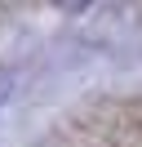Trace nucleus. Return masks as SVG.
<instances>
[{
  "label": "nucleus",
  "instance_id": "obj_1",
  "mask_svg": "<svg viewBox=\"0 0 142 147\" xmlns=\"http://www.w3.org/2000/svg\"><path fill=\"white\" fill-rule=\"evenodd\" d=\"M36 147H142V94H93L67 107Z\"/></svg>",
  "mask_w": 142,
  "mask_h": 147
}]
</instances>
